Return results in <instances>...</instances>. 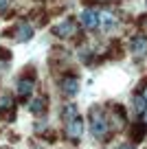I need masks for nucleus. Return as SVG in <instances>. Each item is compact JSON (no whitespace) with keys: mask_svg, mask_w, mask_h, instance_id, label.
Wrapping results in <instances>:
<instances>
[{"mask_svg":"<svg viewBox=\"0 0 147 149\" xmlns=\"http://www.w3.org/2000/svg\"><path fill=\"white\" fill-rule=\"evenodd\" d=\"M108 130H110V123H108V116L101 107H92L90 110V132L94 138H106Z\"/></svg>","mask_w":147,"mask_h":149,"instance_id":"obj_1","label":"nucleus"},{"mask_svg":"<svg viewBox=\"0 0 147 149\" xmlns=\"http://www.w3.org/2000/svg\"><path fill=\"white\" fill-rule=\"evenodd\" d=\"M79 24H81L86 31H97L99 24H101V11H99V9H92V7L83 9L81 15H79Z\"/></svg>","mask_w":147,"mask_h":149,"instance_id":"obj_2","label":"nucleus"},{"mask_svg":"<svg viewBox=\"0 0 147 149\" xmlns=\"http://www.w3.org/2000/svg\"><path fill=\"white\" fill-rule=\"evenodd\" d=\"M66 136H68L73 143H79V140H81V136H83V118L79 116V114L66 123Z\"/></svg>","mask_w":147,"mask_h":149,"instance_id":"obj_3","label":"nucleus"},{"mask_svg":"<svg viewBox=\"0 0 147 149\" xmlns=\"http://www.w3.org/2000/svg\"><path fill=\"white\" fill-rule=\"evenodd\" d=\"M53 33H55L57 37H62V40H68V37L77 35V22H75L73 18H66L64 22H60L53 29Z\"/></svg>","mask_w":147,"mask_h":149,"instance_id":"obj_4","label":"nucleus"},{"mask_svg":"<svg viewBox=\"0 0 147 149\" xmlns=\"http://www.w3.org/2000/svg\"><path fill=\"white\" fill-rule=\"evenodd\" d=\"M79 77H75V74H64V79L60 81V90L66 94V97H75V94L79 92Z\"/></svg>","mask_w":147,"mask_h":149,"instance_id":"obj_5","label":"nucleus"},{"mask_svg":"<svg viewBox=\"0 0 147 149\" xmlns=\"http://www.w3.org/2000/svg\"><path fill=\"white\" fill-rule=\"evenodd\" d=\"M130 48H132V53L134 55H138V57H143V55H147V37L145 35H134L132 37V42H130Z\"/></svg>","mask_w":147,"mask_h":149,"instance_id":"obj_6","label":"nucleus"},{"mask_svg":"<svg viewBox=\"0 0 147 149\" xmlns=\"http://www.w3.org/2000/svg\"><path fill=\"white\" fill-rule=\"evenodd\" d=\"M48 110V99L46 97H35L29 101V112L31 114H35V116H40V114H44V112Z\"/></svg>","mask_w":147,"mask_h":149,"instance_id":"obj_7","label":"nucleus"},{"mask_svg":"<svg viewBox=\"0 0 147 149\" xmlns=\"http://www.w3.org/2000/svg\"><path fill=\"white\" fill-rule=\"evenodd\" d=\"M99 29L106 31V33L114 31L116 29V15L112 11H101V24H99Z\"/></svg>","mask_w":147,"mask_h":149,"instance_id":"obj_8","label":"nucleus"},{"mask_svg":"<svg viewBox=\"0 0 147 149\" xmlns=\"http://www.w3.org/2000/svg\"><path fill=\"white\" fill-rule=\"evenodd\" d=\"M13 33H15V40H18V42H29L33 37V26L29 22H20Z\"/></svg>","mask_w":147,"mask_h":149,"instance_id":"obj_9","label":"nucleus"},{"mask_svg":"<svg viewBox=\"0 0 147 149\" xmlns=\"http://www.w3.org/2000/svg\"><path fill=\"white\" fill-rule=\"evenodd\" d=\"M33 94V79H20L18 81V97L22 99V101H29V97Z\"/></svg>","mask_w":147,"mask_h":149,"instance_id":"obj_10","label":"nucleus"},{"mask_svg":"<svg viewBox=\"0 0 147 149\" xmlns=\"http://www.w3.org/2000/svg\"><path fill=\"white\" fill-rule=\"evenodd\" d=\"M0 118H5V121L13 118V99L11 97L0 99Z\"/></svg>","mask_w":147,"mask_h":149,"instance_id":"obj_11","label":"nucleus"},{"mask_svg":"<svg viewBox=\"0 0 147 149\" xmlns=\"http://www.w3.org/2000/svg\"><path fill=\"white\" fill-rule=\"evenodd\" d=\"M147 134V125L145 123H134L132 130H130V138L134 140V143H138V140H143Z\"/></svg>","mask_w":147,"mask_h":149,"instance_id":"obj_12","label":"nucleus"},{"mask_svg":"<svg viewBox=\"0 0 147 149\" xmlns=\"http://www.w3.org/2000/svg\"><path fill=\"white\" fill-rule=\"evenodd\" d=\"M75 116H77V107H75L73 103H68V105L62 110V118H64V123H68L70 118H75Z\"/></svg>","mask_w":147,"mask_h":149,"instance_id":"obj_13","label":"nucleus"},{"mask_svg":"<svg viewBox=\"0 0 147 149\" xmlns=\"http://www.w3.org/2000/svg\"><path fill=\"white\" fill-rule=\"evenodd\" d=\"M145 97H141V94H136V97H134V107H136V112H141V114H143V112H145L147 110V105H145Z\"/></svg>","mask_w":147,"mask_h":149,"instance_id":"obj_14","label":"nucleus"},{"mask_svg":"<svg viewBox=\"0 0 147 149\" xmlns=\"http://www.w3.org/2000/svg\"><path fill=\"white\" fill-rule=\"evenodd\" d=\"M9 2L11 0H0V13H5V11L9 9Z\"/></svg>","mask_w":147,"mask_h":149,"instance_id":"obj_15","label":"nucleus"},{"mask_svg":"<svg viewBox=\"0 0 147 149\" xmlns=\"http://www.w3.org/2000/svg\"><path fill=\"white\" fill-rule=\"evenodd\" d=\"M119 149H136V147H134V145H121Z\"/></svg>","mask_w":147,"mask_h":149,"instance_id":"obj_16","label":"nucleus"},{"mask_svg":"<svg viewBox=\"0 0 147 149\" xmlns=\"http://www.w3.org/2000/svg\"><path fill=\"white\" fill-rule=\"evenodd\" d=\"M143 123H145V125H147V110L143 112Z\"/></svg>","mask_w":147,"mask_h":149,"instance_id":"obj_17","label":"nucleus"},{"mask_svg":"<svg viewBox=\"0 0 147 149\" xmlns=\"http://www.w3.org/2000/svg\"><path fill=\"white\" fill-rule=\"evenodd\" d=\"M145 101H147V88H145Z\"/></svg>","mask_w":147,"mask_h":149,"instance_id":"obj_18","label":"nucleus"}]
</instances>
